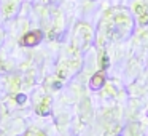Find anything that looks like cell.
Here are the masks:
<instances>
[{"mask_svg":"<svg viewBox=\"0 0 148 136\" xmlns=\"http://www.w3.org/2000/svg\"><path fill=\"white\" fill-rule=\"evenodd\" d=\"M103 82H105V77H103L102 72H97L96 75H92V78H91V87L96 90V88H100L103 85Z\"/></svg>","mask_w":148,"mask_h":136,"instance_id":"cell-2","label":"cell"},{"mask_svg":"<svg viewBox=\"0 0 148 136\" xmlns=\"http://www.w3.org/2000/svg\"><path fill=\"white\" fill-rule=\"evenodd\" d=\"M40 40H42V32L35 31V32L27 34V35L23 39V43H24L26 46H34V45H37V43H38Z\"/></svg>","mask_w":148,"mask_h":136,"instance_id":"cell-1","label":"cell"}]
</instances>
